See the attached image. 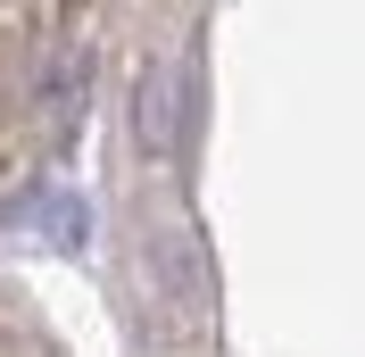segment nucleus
<instances>
[{
    "label": "nucleus",
    "mask_w": 365,
    "mask_h": 357,
    "mask_svg": "<svg viewBox=\"0 0 365 357\" xmlns=\"http://www.w3.org/2000/svg\"><path fill=\"white\" fill-rule=\"evenodd\" d=\"M141 134H150V150H175V134H182V75H150L141 84Z\"/></svg>",
    "instance_id": "1"
}]
</instances>
